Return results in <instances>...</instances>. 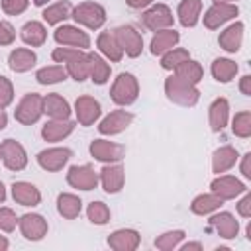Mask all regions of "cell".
Wrapping results in <instances>:
<instances>
[{"mask_svg": "<svg viewBox=\"0 0 251 251\" xmlns=\"http://www.w3.org/2000/svg\"><path fill=\"white\" fill-rule=\"evenodd\" d=\"M35 61H37V57H35V53L29 51V49H16V51L10 53V59H8L10 69L16 71V73L29 71V69L35 65Z\"/></svg>", "mask_w": 251, "mask_h": 251, "instance_id": "obj_29", "label": "cell"}, {"mask_svg": "<svg viewBox=\"0 0 251 251\" xmlns=\"http://www.w3.org/2000/svg\"><path fill=\"white\" fill-rule=\"evenodd\" d=\"M29 0H2V10L10 16H18L27 8Z\"/></svg>", "mask_w": 251, "mask_h": 251, "instance_id": "obj_44", "label": "cell"}, {"mask_svg": "<svg viewBox=\"0 0 251 251\" xmlns=\"http://www.w3.org/2000/svg\"><path fill=\"white\" fill-rule=\"evenodd\" d=\"M98 47H100V51H102L110 61H114V63H118V61L122 59V55H124V51H122V47H120L116 35L110 33V31H104V33L98 35Z\"/></svg>", "mask_w": 251, "mask_h": 251, "instance_id": "obj_32", "label": "cell"}, {"mask_svg": "<svg viewBox=\"0 0 251 251\" xmlns=\"http://www.w3.org/2000/svg\"><path fill=\"white\" fill-rule=\"evenodd\" d=\"M165 92H167L169 100H173V102H176L180 106H194L198 102V96H200V92L194 88V84L184 82L176 75L169 76L165 80Z\"/></svg>", "mask_w": 251, "mask_h": 251, "instance_id": "obj_2", "label": "cell"}, {"mask_svg": "<svg viewBox=\"0 0 251 251\" xmlns=\"http://www.w3.org/2000/svg\"><path fill=\"white\" fill-rule=\"evenodd\" d=\"M43 114V98L35 92H29L25 94L18 108H16V120L24 126H29V124H35L39 120V116Z\"/></svg>", "mask_w": 251, "mask_h": 251, "instance_id": "obj_5", "label": "cell"}, {"mask_svg": "<svg viewBox=\"0 0 251 251\" xmlns=\"http://www.w3.org/2000/svg\"><path fill=\"white\" fill-rule=\"evenodd\" d=\"M0 157H2V147H0Z\"/></svg>", "mask_w": 251, "mask_h": 251, "instance_id": "obj_57", "label": "cell"}, {"mask_svg": "<svg viewBox=\"0 0 251 251\" xmlns=\"http://www.w3.org/2000/svg\"><path fill=\"white\" fill-rule=\"evenodd\" d=\"M182 237H184V231H180V229H176V231H169V233L157 237V239H155V245H157L159 249H163V251H169V249L176 247L178 241H180Z\"/></svg>", "mask_w": 251, "mask_h": 251, "instance_id": "obj_42", "label": "cell"}, {"mask_svg": "<svg viewBox=\"0 0 251 251\" xmlns=\"http://www.w3.org/2000/svg\"><path fill=\"white\" fill-rule=\"evenodd\" d=\"M43 112L47 116H51L53 120H67L69 114H71V108H69V102L59 96V94H47L43 98Z\"/></svg>", "mask_w": 251, "mask_h": 251, "instance_id": "obj_19", "label": "cell"}, {"mask_svg": "<svg viewBox=\"0 0 251 251\" xmlns=\"http://www.w3.org/2000/svg\"><path fill=\"white\" fill-rule=\"evenodd\" d=\"M100 180H102V186L108 194H114L118 192L122 186H124V169L120 165H110V167H104L100 171Z\"/></svg>", "mask_w": 251, "mask_h": 251, "instance_id": "obj_22", "label": "cell"}, {"mask_svg": "<svg viewBox=\"0 0 251 251\" xmlns=\"http://www.w3.org/2000/svg\"><path fill=\"white\" fill-rule=\"evenodd\" d=\"M235 16H237V6H233V4H214L204 16V25L208 29H216V27H220L222 24H226L227 20H231Z\"/></svg>", "mask_w": 251, "mask_h": 251, "instance_id": "obj_13", "label": "cell"}, {"mask_svg": "<svg viewBox=\"0 0 251 251\" xmlns=\"http://www.w3.org/2000/svg\"><path fill=\"white\" fill-rule=\"evenodd\" d=\"M202 10V2L200 0H182L178 4V20L184 27H192L198 22Z\"/></svg>", "mask_w": 251, "mask_h": 251, "instance_id": "obj_31", "label": "cell"}, {"mask_svg": "<svg viewBox=\"0 0 251 251\" xmlns=\"http://www.w3.org/2000/svg\"><path fill=\"white\" fill-rule=\"evenodd\" d=\"M227 112H229V104L226 98H216L210 106V126L214 131H222L224 126L227 124Z\"/></svg>", "mask_w": 251, "mask_h": 251, "instance_id": "obj_28", "label": "cell"}, {"mask_svg": "<svg viewBox=\"0 0 251 251\" xmlns=\"http://www.w3.org/2000/svg\"><path fill=\"white\" fill-rule=\"evenodd\" d=\"M45 2H47V0H33V4H35V6H43Z\"/></svg>", "mask_w": 251, "mask_h": 251, "instance_id": "obj_55", "label": "cell"}, {"mask_svg": "<svg viewBox=\"0 0 251 251\" xmlns=\"http://www.w3.org/2000/svg\"><path fill=\"white\" fill-rule=\"evenodd\" d=\"M55 41L61 45H73V47H88L90 45L88 35L73 25H63V27L55 29Z\"/></svg>", "mask_w": 251, "mask_h": 251, "instance_id": "obj_16", "label": "cell"}, {"mask_svg": "<svg viewBox=\"0 0 251 251\" xmlns=\"http://www.w3.org/2000/svg\"><path fill=\"white\" fill-rule=\"evenodd\" d=\"M6 247H8V239H6V237H2V235H0V251H4V249H6Z\"/></svg>", "mask_w": 251, "mask_h": 251, "instance_id": "obj_53", "label": "cell"}, {"mask_svg": "<svg viewBox=\"0 0 251 251\" xmlns=\"http://www.w3.org/2000/svg\"><path fill=\"white\" fill-rule=\"evenodd\" d=\"M127 2V6L129 8H135V10H139V8H145V6H149L153 0H126Z\"/></svg>", "mask_w": 251, "mask_h": 251, "instance_id": "obj_50", "label": "cell"}, {"mask_svg": "<svg viewBox=\"0 0 251 251\" xmlns=\"http://www.w3.org/2000/svg\"><path fill=\"white\" fill-rule=\"evenodd\" d=\"M237 161V151L229 145H224L220 149L214 151V157H212V167H214V173H224L227 169H231Z\"/></svg>", "mask_w": 251, "mask_h": 251, "instance_id": "obj_26", "label": "cell"}, {"mask_svg": "<svg viewBox=\"0 0 251 251\" xmlns=\"http://www.w3.org/2000/svg\"><path fill=\"white\" fill-rule=\"evenodd\" d=\"M16 37L14 27L8 22H0V45H10Z\"/></svg>", "mask_w": 251, "mask_h": 251, "instance_id": "obj_46", "label": "cell"}, {"mask_svg": "<svg viewBox=\"0 0 251 251\" xmlns=\"http://www.w3.org/2000/svg\"><path fill=\"white\" fill-rule=\"evenodd\" d=\"M86 214H88V220L92 224H106L110 220V210H108V206L104 202H92L88 206Z\"/></svg>", "mask_w": 251, "mask_h": 251, "instance_id": "obj_41", "label": "cell"}, {"mask_svg": "<svg viewBox=\"0 0 251 251\" xmlns=\"http://www.w3.org/2000/svg\"><path fill=\"white\" fill-rule=\"evenodd\" d=\"M210 227H212V229H216L222 237L231 239V237H235V235H237L239 224H237V220H235L231 214L222 212V214H216V216L210 220Z\"/></svg>", "mask_w": 251, "mask_h": 251, "instance_id": "obj_21", "label": "cell"}, {"mask_svg": "<svg viewBox=\"0 0 251 251\" xmlns=\"http://www.w3.org/2000/svg\"><path fill=\"white\" fill-rule=\"evenodd\" d=\"M220 206H222V198H220L218 194H200V196H196V198L192 200L190 210H192L194 214L204 216V214H210V212L218 210Z\"/></svg>", "mask_w": 251, "mask_h": 251, "instance_id": "obj_34", "label": "cell"}, {"mask_svg": "<svg viewBox=\"0 0 251 251\" xmlns=\"http://www.w3.org/2000/svg\"><path fill=\"white\" fill-rule=\"evenodd\" d=\"M16 214L10 208H0V229L4 231H14L16 227Z\"/></svg>", "mask_w": 251, "mask_h": 251, "instance_id": "obj_45", "label": "cell"}, {"mask_svg": "<svg viewBox=\"0 0 251 251\" xmlns=\"http://www.w3.org/2000/svg\"><path fill=\"white\" fill-rule=\"evenodd\" d=\"M241 37H243V24L237 22V24L229 25L226 31H222L218 41H220V45H222L226 51L235 53V51L239 49V45H241Z\"/></svg>", "mask_w": 251, "mask_h": 251, "instance_id": "obj_27", "label": "cell"}, {"mask_svg": "<svg viewBox=\"0 0 251 251\" xmlns=\"http://www.w3.org/2000/svg\"><path fill=\"white\" fill-rule=\"evenodd\" d=\"M37 82L41 84H55V82H61L67 78V71L61 67V65H53V67H43L37 71L35 75Z\"/></svg>", "mask_w": 251, "mask_h": 251, "instance_id": "obj_38", "label": "cell"}, {"mask_svg": "<svg viewBox=\"0 0 251 251\" xmlns=\"http://www.w3.org/2000/svg\"><path fill=\"white\" fill-rule=\"evenodd\" d=\"M20 229L25 239L37 241L47 233V222L39 214H25L20 218Z\"/></svg>", "mask_w": 251, "mask_h": 251, "instance_id": "obj_15", "label": "cell"}, {"mask_svg": "<svg viewBox=\"0 0 251 251\" xmlns=\"http://www.w3.org/2000/svg\"><path fill=\"white\" fill-rule=\"evenodd\" d=\"M45 37H47V31H45V27H43L39 22H27V24L22 27V39H24L27 45H31V47L43 45Z\"/></svg>", "mask_w": 251, "mask_h": 251, "instance_id": "obj_33", "label": "cell"}, {"mask_svg": "<svg viewBox=\"0 0 251 251\" xmlns=\"http://www.w3.org/2000/svg\"><path fill=\"white\" fill-rule=\"evenodd\" d=\"M190 249L200 251V249H202V245H200V243H186V245H182V251H190Z\"/></svg>", "mask_w": 251, "mask_h": 251, "instance_id": "obj_51", "label": "cell"}, {"mask_svg": "<svg viewBox=\"0 0 251 251\" xmlns=\"http://www.w3.org/2000/svg\"><path fill=\"white\" fill-rule=\"evenodd\" d=\"M75 129V124L69 122V120H53V122H47L41 129V135L45 141H59L63 137H67L71 131Z\"/></svg>", "mask_w": 251, "mask_h": 251, "instance_id": "obj_23", "label": "cell"}, {"mask_svg": "<svg viewBox=\"0 0 251 251\" xmlns=\"http://www.w3.org/2000/svg\"><path fill=\"white\" fill-rule=\"evenodd\" d=\"M108 245L116 251H133L139 245V233L133 229H118L108 237Z\"/></svg>", "mask_w": 251, "mask_h": 251, "instance_id": "obj_18", "label": "cell"}, {"mask_svg": "<svg viewBox=\"0 0 251 251\" xmlns=\"http://www.w3.org/2000/svg\"><path fill=\"white\" fill-rule=\"evenodd\" d=\"M88 75L94 84H104L110 78V65L96 53H88Z\"/></svg>", "mask_w": 251, "mask_h": 251, "instance_id": "obj_25", "label": "cell"}, {"mask_svg": "<svg viewBox=\"0 0 251 251\" xmlns=\"http://www.w3.org/2000/svg\"><path fill=\"white\" fill-rule=\"evenodd\" d=\"M131 120H133V114H129V112H126V110H116V112L108 114V116L100 122L98 129H100V133H104V135H114V133L124 131V129L131 124Z\"/></svg>", "mask_w": 251, "mask_h": 251, "instance_id": "obj_11", "label": "cell"}, {"mask_svg": "<svg viewBox=\"0 0 251 251\" xmlns=\"http://www.w3.org/2000/svg\"><path fill=\"white\" fill-rule=\"evenodd\" d=\"M69 16H71V4L69 2H57V4H53V6L43 10V20L47 24H51V25L67 20Z\"/></svg>", "mask_w": 251, "mask_h": 251, "instance_id": "obj_37", "label": "cell"}, {"mask_svg": "<svg viewBox=\"0 0 251 251\" xmlns=\"http://www.w3.org/2000/svg\"><path fill=\"white\" fill-rule=\"evenodd\" d=\"M188 59H190V57H188V51H186V49H171V51H167V53L163 55L161 67L167 69V71H171V69H175L176 65L184 63V61H188Z\"/></svg>", "mask_w": 251, "mask_h": 251, "instance_id": "obj_39", "label": "cell"}, {"mask_svg": "<svg viewBox=\"0 0 251 251\" xmlns=\"http://www.w3.org/2000/svg\"><path fill=\"white\" fill-rule=\"evenodd\" d=\"M110 94H112V100L118 106H127V104L135 102V98L139 94V84H137L133 75L120 73L116 82H114V86H112V90H110Z\"/></svg>", "mask_w": 251, "mask_h": 251, "instance_id": "obj_3", "label": "cell"}, {"mask_svg": "<svg viewBox=\"0 0 251 251\" xmlns=\"http://www.w3.org/2000/svg\"><path fill=\"white\" fill-rule=\"evenodd\" d=\"M90 155L98 161H120L126 155V147L120 143L104 141V139H94L90 143Z\"/></svg>", "mask_w": 251, "mask_h": 251, "instance_id": "obj_10", "label": "cell"}, {"mask_svg": "<svg viewBox=\"0 0 251 251\" xmlns=\"http://www.w3.org/2000/svg\"><path fill=\"white\" fill-rule=\"evenodd\" d=\"M4 198H6V188H4V184L0 182V202H4Z\"/></svg>", "mask_w": 251, "mask_h": 251, "instance_id": "obj_54", "label": "cell"}, {"mask_svg": "<svg viewBox=\"0 0 251 251\" xmlns=\"http://www.w3.org/2000/svg\"><path fill=\"white\" fill-rule=\"evenodd\" d=\"M53 59L57 63H67V73L76 82H82L88 76V55L86 53L78 49H71V47H57L53 51Z\"/></svg>", "mask_w": 251, "mask_h": 251, "instance_id": "obj_1", "label": "cell"}, {"mask_svg": "<svg viewBox=\"0 0 251 251\" xmlns=\"http://www.w3.org/2000/svg\"><path fill=\"white\" fill-rule=\"evenodd\" d=\"M141 22L147 29L157 31V29L173 25V14L165 4H157V6H153V8H149L147 12L141 14Z\"/></svg>", "mask_w": 251, "mask_h": 251, "instance_id": "obj_9", "label": "cell"}, {"mask_svg": "<svg viewBox=\"0 0 251 251\" xmlns=\"http://www.w3.org/2000/svg\"><path fill=\"white\" fill-rule=\"evenodd\" d=\"M216 4H227V2H231V0H214Z\"/></svg>", "mask_w": 251, "mask_h": 251, "instance_id": "obj_56", "label": "cell"}, {"mask_svg": "<svg viewBox=\"0 0 251 251\" xmlns=\"http://www.w3.org/2000/svg\"><path fill=\"white\" fill-rule=\"evenodd\" d=\"M12 196L22 206H37L41 200L39 190L29 182H14L12 184Z\"/></svg>", "mask_w": 251, "mask_h": 251, "instance_id": "obj_20", "label": "cell"}, {"mask_svg": "<svg viewBox=\"0 0 251 251\" xmlns=\"http://www.w3.org/2000/svg\"><path fill=\"white\" fill-rule=\"evenodd\" d=\"M57 208H59V214H61L63 218H67V220H75V218L80 214L82 202H80L78 196L65 192V194H59V198H57Z\"/></svg>", "mask_w": 251, "mask_h": 251, "instance_id": "obj_30", "label": "cell"}, {"mask_svg": "<svg viewBox=\"0 0 251 251\" xmlns=\"http://www.w3.org/2000/svg\"><path fill=\"white\" fill-rule=\"evenodd\" d=\"M73 18L76 24H82L90 29H98L106 22V12L96 2H82L73 10Z\"/></svg>", "mask_w": 251, "mask_h": 251, "instance_id": "obj_4", "label": "cell"}, {"mask_svg": "<svg viewBox=\"0 0 251 251\" xmlns=\"http://www.w3.org/2000/svg\"><path fill=\"white\" fill-rule=\"evenodd\" d=\"M6 124H8V116H6V112L0 108V129H4Z\"/></svg>", "mask_w": 251, "mask_h": 251, "instance_id": "obj_52", "label": "cell"}, {"mask_svg": "<svg viewBox=\"0 0 251 251\" xmlns=\"http://www.w3.org/2000/svg\"><path fill=\"white\" fill-rule=\"evenodd\" d=\"M180 35L175 29H165V31H157V35L151 39V53L153 55H163L167 51H171L176 43H178Z\"/></svg>", "mask_w": 251, "mask_h": 251, "instance_id": "obj_24", "label": "cell"}, {"mask_svg": "<svg viewBox=\"0 0 251 251\" xmlns=\"http://www.w3.org/2000/svg\"><path fill=\"white\" fill-rule=\"evenodd\" d=\"M237 212L243 216V218H249L251 216V194H245L241 198V202L237 204Z\"/></svg>", "mask_w": 251, "mask_h": 251, "instance_id": "obj_47", "label": "cell"}, {"mask_svg": "<svg viewBox=\"0 0 251 251\" xmlns=\"http://www.w3.org/2000/svg\"><path fill=\"white\" fill-rule=\"evenodd\" d=\"M233 133L237 137H249L251 135V114L249 112H239L233 118V126H231Z\"/></svg>", "mask_w": 251, "mask_h": 251, "instance_id": "obj_40", "label": "cell"}, {"mask_svg": "<svg viewBox=\"0 0 251 251\" xmlns=\"http://www.w3.org/2000/svg\"><path fill=\"white\" fill-rule=\"evenodd\" d=\"M71 149L67 147H53V149H45L37 155V163L45 169V171H59L63 169V165L71 159Z\"/></svg>", "mask_w": 251, "mask_h": 251, "instance_id": "obj_12", "label": "cell"}, {"mask_svg": "<svg viewBox=\"0 0 251 251\" xmlns=\"http://www.w3.org/2000/svg\"><path fill=\"white\" fill-rule=\"evenodd\" d=\"M241 173L245 178H251V153H247L243 157V163H241Z\"/></svg>", "mask_w": 251, "mask_h": 251, "instance_id": "obj_48", "label": "cell"}, {"mask_svg": "<svg viewBox=\"0 0 251 251\" xmlns=\"http://www.w3.org/2000/svg\"><path fill=\"white\" fill-rule=\"evenodd\" d=\"M239 88H241V92H243V94H247V96L251 94V76H249V75H245V76L241 78Z\"/></svg>", "mask_w": 251, "mask_h": 251, "instance_id": "obj_49", "label": "cell"}, {"mask_svg": "<svg viewBox=\"0 0 251 251\" xmlns=\"http://www.w3.org/2000/svg\"><path fill=\"white\" fill-rule=\"evenodd\" d=\"M2 159H4V165L10 169V171H22L25 165H27V155H25V149L14 141V139H6L2 145Z\"/></svg>", "mask_w": 251, "mask_h": 251, "instance_id": "obj_8", "label": "cell"}, {"mask_svg": "<svg viewBox=\"0 0 251 251\" xmlns=\"http://www.w3.org/2000/svg\"><path fill=\"white\" fill-rule=\"evenodd\" d=\"M175 71H176V76L182 78V80L188 82V84L200 82V78H202V75H204L202 67H200L196 61H190V59L184 61V63H180V65H176Z\"/></svg>", "mask_w": 251, "mask_h": 251, "instance_id": "obj_35", "label": "cell"}, {"mask_svg": "<svg viewBox=\"0 0 251 251\" xmlns=\"http://www.w3.org/2000/svg\"><path fill=\"white\" fill-rule=\"evenodd\" d=\"M75 112H76L80 126H90L94 124V120H98L102 110H100V104L92 96H78L75 102Z\"/></svg>", "mask_w": 251, "mask_h": 251, "instance_id": "obj_14", "label": "cell"}, {"mask_svg": "<svg viewBox=\"0 0 251 251\" xmlns=\"http://www.w3.org/2000/svg\"><path fill=\"white\" fill-rule=\"evenodd\" d=\"M14 100V88L12 82L6 76H0V108H6Z\"/></svg>", "mask_w": 251, "mask_h": 251, "instance_id": "obj_43", "label": "cell"}, {"mask_svg": "<svg viewBox=\"0 0 251 251\" xmlns=\"http://www.w3.org/2000/svg\"><path fill=\"white\" fill-rule=\"evenodd\" d=\"M114 35H116L122 51H126L129 57H137L141 53V47H143L141 35L131 25H120V27H116L114 29Z\"/></svg>", "mask_w": 251, "mask_h": 251, "instance_id": "obj_7", "label": "cell"}, {"mask_svg": "<svg viewBox=\"0 0 251 251\" xmlns=\"http://www.w3.org/2000/svg\"><path fill=\"white\" fill-rule=\"evenodd\" d=\"M237 73V65L229 59H216L212 63V75L218 82H229Z\"/></svg>", "mask_w": 251, "mask_h": 251, "instance_id": "obj_36", "label": "cell"}, {"mask_svg": "<svg viewBox=\"0 0 251 251\" xmlns=\"http://www.w3.org/2000/svg\"><path fill=\"white\" fill-rule=\"evenodd\" d=\"M212 190L214 194H218L222 200H229V198H235L237 194L245 192V186L243 182H239L237 178L233 176H218L214 182H212Z\"/></svg>", "mask_w": 251, "mask_h": 251, "instance_id": "obj_17", "label": "cell"}, {"mask_svg": "<svg viewBox=\"0 0 251 251\" xmlns=\"http://www.w3.org/2000/svg\"><path fill=\"white\" fill-rule=\"evenodd\" d=\"M67 182L80 190H92L98 184V175L94 173V169L90 165H80V167L75 165L67 173Z\"/></svg>", "mask_w": 251, "mask_h": 251, "instance_id": "obj_6", "label": "cell"}]
</instances>
